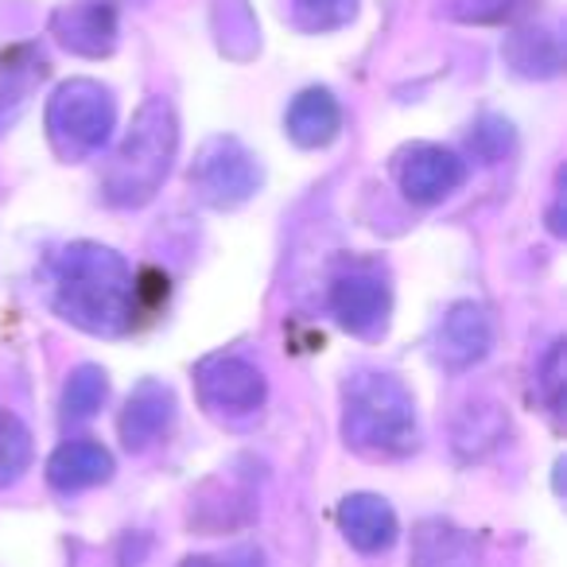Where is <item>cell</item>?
I'll return each mask as SVG.
<instances>
[{
  "mask_svg": "<svg viewBox=\"0 0 567 567\" xmlns=\"http://www.w3.org/2000/svg\"><path fill=\"white\" fill-rule=\"evenodd\" d=\"M136 276L125 265V257L105 245L79 241L66 245L55 257V272H51V300L55 311L71 327L86 334H102V339H117V334L133 331L136 323Z\"/></svg>",
  "mask_w": 567,
  "mask_h": 567,
  "instance_id": "1",
  "label": "cell"
},
{
  "mask_svg": "<svg viewBox=\"0 0 567 567\" xmlns=\"http://www.w3.org/2000/svg\"><path fill=\"white\" fill-rule=\"evenodd\" d=\"M175 148H179V121L167 97H144L117 144L110 167L102 175V195L110 206H144L156 198L172 172Z\"/></svg>",
  "mask_w": 567,
  "mask_h": 567,
  "instance_id": "2",
  "label": "cell"
},
{
  "mask_svg": "<svg viewBox=\"0 0 567 567\" xmlns=\"http://www.w3.org/2000/svg\"><path fill=\"white\" fill-rule=\"evenodd\" d=\"M342 435L370 458H396L416 447V401L401 378L362 370L342 389Z\"/></svg>",
  "mask_w": 567,
  "mask_h": 567,
  "instance_id": "3",
  "label": "cell"
},
{
  "mask_svg": "<svg viewBox=\"0 0 567 567\" xmlns=\"http://www.w3.org/2000/svg\"><path fill=\"white\" fill-rule=\"evenodd\" d=\"M113 125H117V110H113V94L90 79L63 82L48 105V133L51 144L63 152L66 159H86L110 141Z\"/></svg>",
  "mask_w": 567,
  "mask_h": 567,
  "instance_id": "4",
  "label": "cell"
},
{
  "mask_svg": "<svg viewBox=\"0 0 567 567\" xmlns=\"http://www.w3.org/2000/svg\"><path fill=\"white\" fill-rule=\"evenodd\" d=\"M190 183H195L203 203L218 206V210H234V206L249 203V198L257 195L260 167L241 141H234V136H214V141H206L203 152H198Z\"/></svg>",
  "mask_w": 567,
  "mask_h": 567,
  "instance_id": "5",
  "label": "cell"
},
{
  "mask_svg": "<svg viewBox=\"0 0 567 567\" xmlns=\"http://www.w3.org/2000/svg\"><path fill=\"white\" fill-rule=\"evenodd\" d=\"M195 385L214 416H252L265 404V373L237 354H214L195 370Z\"/></svg>",
  "mask_w": 567,
  "mask_h": 567,
  "instance_id": "6",
  "label": "cell"
},
{
  "mask_svg": "<svg viewBox=\"0 0 567 567\" xmlns=\"http://www.w3.org/2000/svg\"><path fill=\"white\" fill-rule=\"evenodd\" d=\"M494 339H497L494 316H489L482 303L458 300V303H451L447 316L435 327V342H432L435 362L451 373L474 370V365L494 350Z\"/></svg>",
  "mask_w": 567,
  "mask_h": 567,
  "instance_id": "7",
  "label": "cell"
},
{
  "mask_svg": "<svg viewBox=\"0 0 567 567\" xmlns=\"http://www.w3.org/2000/svg\"><path fill=\"white\" fill-rule=\"evenodd\" d=\"M466 179V164L451 148L440 144H416L401 156L396 167V183H401L404 198L416 206H435L447 195H455Z\"/></svg>",
  "mask_w": 567,
  "mask_h": 567,
  "instance_id": "8",
  "label": "cell"
},
{
  "mask_svg": "<svg viewBox=\"0 0 567 567\" xmlns=\"http://www.w3.org/2000/svg\"><path fill=\"white\" fill-rule=\"evenodd\" d=\"M331 311L350 334H378L389 319V288L373 272H350L334 284Z\"/></svg>",
  "mask_w": 567,
  "mask_h": 567,
  "instance_id": "9",
  "label": "cell"
},
{
  "mask_svg": "<svg viewBox=\"0 0 567 567\" xmlns=\"http://www.w3.org/2000/svg\"><path fill=\"white\" fill-rule=\"evenodd\" d=\"M409 567H482V540L443 517H427L412 533Z\"/></svg>",
  "mask_w": 567,
  "mask_h": 567,
  "instance_id": "10",
  "label": "cell"
},
{
  "mask_svg": "<svg viewBox=\"0 0 567 567\" xmlns=\"http://www.w3.org/2000/svg\"><path fill=\"white\" fill-rule=\"evenodd\" d=\"M55 32L74 55H110L117 43V9L113 0H79L55 20Z\"/></svg>",
  "mask_w": 567,
  "mask_h": 567,
  "instance_id": "11",
  "label": "cell"
},
{
  "mask_svg": "<svg viewBox=\"0 0 567 567\" xmlns=\"http://www.w3.org/2000/svg\"><path fill=\"white\" fill-rule=\"evenodd\" d=\"M339 525L347 533V540L354 544L365 556H378V551H389L401 536V525H396V513L385 497L378 494H350L347 502L339 505Z\"/></svg>",
  "mask_w": 567,
  "mask_h": 567,
  "instance_id": "12",
  "label": "cell"
},
{
  "mask_svg": "<svg viewBox=\"0 0 567 567\" xmlns=\"http://www.w3.org/2000/svg\"><path fill=\"white\" fill-rule=\"evenodd\" d=\"M175 416V396L159 381H141L121 412V440L128 451H148Z\"/></svg>",
  "mask_w": 567,
  "mask_h": 567,
  "instance_id": "13",
  "label": "cell"
},
{
  "mask_svg": "<svg viewBox=\"0 0 567 567\" xmlns=\"http://www.w3.org/2000/svg\"><path fill=\"white\" fill-rule=\"evenodd\" d=\"M284 133L292 136L300 148H327L342 133V105L331 90L316 86L303 90L284 117Z\"/></svg>",
  "mask_w": 567,
  "mask_h": 567,
  "instance_id": "14",
  "label": "cell"
},
{
  "mask_svg": "<svg viewBox=\"0 0 567 567\" xmlns=\"http://www.w3.org/2000/svg\"><path fill=\"white\" fill-rule=\"evenodd\" d=\"M113 474V455L97 440H71L51 455L48 478L63 494H79V489L102 486Z\"/></svg>",
  "mask_w": 567,
  "mask_h": 567,
  "instance_id": "15",
  "label": "cell"
},
{
  "mask_svg": "<svg viewBox=\"0 0 567 567\" xmlns=\"http://www.w3.org/2000/svg\"><path fill=\"white\" fill-rule=\"evenodd\" d=\"M509 435V416L497 409L494 401H471L463 404V412L455 416L451 427V443H455L458 458H482L494 447H502V440Z\"/></svg>",
  "mask_w": 567,
  "mask_h": 567,
  "instance_id": "16",
  "label": "cell"
},
{
  "mask_svg": "<svg viewBox=\"0 0 567 567\" xmlns=\"http://www.w3.org/2000/svg\"><path fill=\"white\" fill-rule=\"evenodd\" d=\"M505 63L513 66L525 79H556L559 66H564V48H559V35L548 28H525V32H513L502 48Z\"/></svg>",
  "mask_w": 567,
  "mask_h": 567,
  "instance_id": "17",
  "label": "cell"
},
{
  "mask_svg": "<svg viewBox=\"0 0 567 567\" xmlns=\"http://www.w3.org/2000/svg\"><path fill=\"white\" fill-rule=\"evenodd\" d=\"M32 466V432L17 412L0 409V489L17 486Z\"/></svg>",
  "mask_w": 567,
  "mask_h": 567,
  "instance_id": "18",
  "label": "cell"
},
{
  "mask_svg": "<svg viewBox=\"0 0 567 567\" xmlns=\"http://www.w3.org/2000/svg\"><path fill=\"white\" fill-rule=\"evenodd\" d=\"M105 393H110L105 370H97V365H79L63 389V416L66 420H90L105 404Z\"/></svg>",
  "mask_w": 567,
  "mask_h": 567,
  "instance_id": "19",
  "label": "cell"
},
{
  "mask_svg": "<svg viewBox=\"0 0 567 567\" xmlns=\"http://www.w3.org/2000/svg\"><path fill=\"white\" fill-rule=\"evenodd\" d=\"M288 12L303 32H339L354 20L358 0H288Z\"/></svg>",
  "mask_w": 567,
  "mask_h": 567,
  "instance_id": "20",
  "label": "cell"
},
{
  "mask_svg": "<svg viewBox=\"0 0 567 567\" xmlns=\"http://www.w3.org/2000/svg\"><path fill=\"white\" fill-rule=\"evenodd\" d=\"M536 389H540L544 404H548L551 412H564V401H567V342L556 339L548 347V354L540 358V365H536Z\"/></svg>",
  "mask_w": 567,
  "mask_h": 567,
  "instance_id": "21",
  "label": "cell"
},
{
  "mask_svg": "<svg viewBox=\"0 0 567 567\" xmlns=\"http://www.w3.org/2000/svg\"><path fill=\"white\" fill-rule=\"evenodd\" d=\"M447 9L463 24H502L517 9V0H447Z\"/></svg>",
  "mask_w": 567,
  "mask_h": 567,
  "instance_id": "22",
  "label": "cell"
},
{
  "mask_svg": "<svg viewBox=\"0 0 567 567\" xmlns=\"http://www.w3.org/2000/svg\"><path fill=\"white\" fill-rule=\"evenodd\" d=\"M474 144H478V152L486 159H497L505 152V144H509V125L505 121H486L478 128V136H474Z\"/></svg>",
  "mask_w": 567,
  "mask_h": 567,
  "instance_id": "23",
  "label": "cell"
},
{
  "mask_svg": "<svg viewBox=\"0 0 567 567\" xmlns=\"http://www.w3.org/2000/svg\"><path fill=\"white\" fill-rule=\"evenodd\" d=\"M179 567H237V564H229V559H218V556H190V559H183Z\"/></svg>",
  "mask_w": 567,
  "mask_h": 567,
  "instance_id": "24",
  "label": "cell"
}]
</instances>
